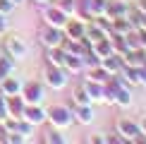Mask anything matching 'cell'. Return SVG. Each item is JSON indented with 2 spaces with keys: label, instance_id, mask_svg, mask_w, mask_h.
<instances>
[{
  "label": "cell",
  "instance_id": "1",
  "mask_svg": "<svg viewBox=\"0 0 146 144\" xmlns=\"http://www.w3.org/2000/svg\"><path fill=\"white\" fill-rule=\"evenodd\" d=\"M48 120H50L53 127L67 130L70 125L74 123V115H72V108H67V106H53L50 111H48Z\"/></svg>",
  "mask_w": 146,
  "mask_h": 144
},
{
  "label": "cell",
  "instance_id": "2",
  "mask_svg": "<svg viewBox=\"0 0 146 144\" xmlns=\"http://www.w3.org/2000/svg\"><path fill=\"white\" fill-rule=\"evenodd\" d=\"M67 79H70V75H67L65 67H55V65H48L46 67V84L50 89H55V91L65 89L67 87Z\"/></svg>",
  "mask_w": 146,
  "mask_h": 144
},
{
  "label": "cell",
  "instance_id": "3",
  "mask_svg": "<svg viewBox=\"0 0 146 144\" xmlns=\"http://www.w3.org/2000/svg\"><path fill=\"white\" fill-rule=\"evenodd\" d=\"M115 132L122 135L127 142H137V137L141 135L139 123H137V120H129V118H117V120H115Z\"/></svg>",
  "mask_w": 146,
  "mask_h": 144
},
{
  "label": "cell",
  "instance_id": "4",
  "mask_svg": "<svg viewBox=\"0 0 146 144\" xmlns=\"http://www.w3.org/2000/svg\"><path fill=\"white\" fill-rule=\"evenodd\" d=\"M62 41H65V31L62 29L48 27V24L41 29V43H43L46 48H58V46H62Z\"/></svg>",
  "mask_w": 146,
  "mask_h": 144
},
{
  "label": "cell",
  "instance_id": "5",
  "mask_svg": "<svg viewBox=\"0 0 146 144\" xmlns=\"http://www.w3.org/2000/svg\"><path fill=\"white\" fill-rule=\"evenodd\" d=\"M43 17H46V24H48V27H58V29H62V27H65V22L70 19V17L65 15V12L60 10L58 5H50V3L46 5Z\"/></svg>",
  "mask_w": 146,
  "mask_h": 144
},
{
  "label": "cell",
  "instance_id": "6",
  "mask_svg": "<svg viewBox=\"0 0 146 144\" xmlns=\"http://www.w3.org/2000/svg\"><path fill=\"white\" fill-rule=\"evenodd\" d=\"M22 99H24V103H41L43 101V96H46V89H43V84L41 82H29L27 87H22Z\"/></svg>",
  "mask_w": 146,
  "mask_h": 144
},
{
  "label": "cell",
  "instance_id": "7",
  "mask_svg": "<svg viewBox=\"0 0 146 144\" xmlns=\"http://www.w3.org/2000/svg\"><path fill=\"white\" fill-rule=\"evenodd\" d=\"M22 118L27 120V123H31L34 127H36V125H41V123H46V120H48V113H46L38 103H27V106H24Z\"/></svg>",
  "mask_w": 146,
  "mask_h": 144
},
{
  "label": "cell",
  "instance_id": "8",
  "mask_svg": "<svg viewBox=\"0 0 146 144\" xmlns=\"http://www.w3.org/2000/svg\"><path fill=\"white\" fill-rule=\"evenodd\" d=\"M129 10H132V3H127V0H108V3H106V17H108V19L127 17Z\"/></svg>",
  "mask_w": 146,
  "mask_h": 144
},
{
  "label": "cell",
  "instance_id": "9",
  "mask_svg": "<svg viewBox=\"0 0 146 144\" xmlns=\"http://www.w3.org/2000/svg\"><path fill=\"white\" fill-rule=\"evenodd\" d=\"M5 48H7V53H10V58H15V60H22V58H27V43L19 39V36H7L5 39Z\"/></svg>",
  "mask_w": 146,
  "mask_h": 144
},
{
  "label": "cell",
  "instance_id": "10",
  "mask_svg": "<svg viewBox=\"0 0 146 144\" xmlns=\"http://www.w3.org/2000/svg\"><path fill=\"white\" fill-rule=\"evenodd\" d=\"M84 29H86V24H84L82 19H72V17H70V19L65 22L62 31H65V39H82Z\"/></svg>",
  "mask_w": 146,
  "mask_h": 144
},
{
  "label": "cell",
  "instance_id": "11",
  "mask_svg": "<svg viewBox=\"0 0 146 144\" xmlns=\"http://www.w3.org/2000/svg\"><path fill=\"white\" fill-rule=\"evenodd\" d=\"M72 115H74L77 123H82V125H91V123H94V108H91V103L74 106V108H72Z\"/></svg>",
  "mask_w": 146,
  "mask_h": 144
},
{
  "label": "cell",
  "instance_id": "12",
  "mask_svg": "<svg viewBox=\"0 0 146 144\" xmlns=\"http://www.w3.org/2000/svg\"><path fill=\"white\" fill-rule=\"evenodd\" d=\"M65 70H67V75H79V72H84V60L82 55H74V53H65Z\"/></svg>",
  "mask_w": 146,
  "mask_h": 144
},
{
  "label": "cell",
  "instance_id": "13",
  "mask_svg": "<svg viewBox=\"0 0 146 144\" xmlns=\"http://www.w3.org/2000/svg\"><path fill=\"white\" fill-rule=\"evenodd\" d=\"M108 77H110V72L103 67V65H96V67H89V70H86V79H91V82L106 84V82H108Z\"/></svg>",
  "mask_w": 146,
  "mask_h": 144
},
{
  "label": "cell",
  "instance_id": "14",
  "mask_svg": "<svg viewBox=\"0 0 146 144\" xmlns=\"http://www.w3.org/2000/svg\"><path fill=\"white\" fill-rule=\"evenodd\" d=\"M84 89H86L91 103H94V101H103V84L91 82V79H84Z\"/></svg>",
  "mask_w": 146,
  "mask_h": 144
},
{
  "label": "cell",
  "instance_id": "15",
  "mask_svg": "<svg viewBox=\"0 0 146 144\" xmlns=\"http://www.w3.org/2000/svg\"><path fill=\"white\" fill-rule=\"evenodd\" d=\"M46 58H48V65L62 67V65H65V51H62V46H58V48H48Z\"/></svg>",
  "mask_w": 146,
  "mask_h": 144
},
{
  "label": "cell",
  "instance_id": "16",
  "mask_svg": "<svg viewBox=\"0 0 146 144\" xmlns=\"http://www.w3.org/2000/svg\"><path fill=\"white\" fill-rule=\"evenodd\" d=\"M115 103L122 106V108L132 106V87H129V84H125V87L117 89V94H115Z\"/></svg>",
  "mask_w": 146,
  "mask_h": 144
},
{
  "label": "cell",
  "instance_id": "17",
  "mask_svg": "<svg viewBox=\"0 0 146 144\" xmlns=\"http://www.w3.org/2000/svg\"><path fill=\"white\" fill-rule=\"evenodd\" d=\"M120 77H122L129 87H137V84H139V70H137V67H127V65H122Z\"/></svg>",
  "mask_w": 146,
  "mask_h": 144
},
{
  "label": "cell",
  "instance_id": "18",
  "mask_svg": "<svg viewBox=\"0 0 146 144\" xmlns=\"http://www.w3.org/2000/svg\"><path fill=\"white\" fill-rule=\"evenodd\" d=\"M3 91H5V96H15V94H19L22 91V84L15 79V77H5L3 79Z\"/></svg>",
  "mask_w": 146,
  "mask_h": 144
},
{
  "label": "cell",
  "instance_id": "19",
  "mask_svg": "<svg viewBox=\"0 0 146 144\" xmlns=\"http://www.w3.org/2000/svg\"><path fill=\"white\" fill-rule=\"evenodd\" d=\"M58 7L62 10L67 17L79 15V3H77V0H60V3H58Z\"/></svg>",
  "mask_w": 146,
  "mask_h": 144
},
{
  "label": "cell",
  "instance_id": "20",
  "mask_svg": "<svg viewBox=\"0 0 146 144\" xmlns=\"http://www.w3.org/2000/svg\"><path fill=\"white\" fill-rule=\"evenodd\" d=\"M84 103H91V99H89L86 89H84V84H79L74 91V106H84Z\"/></svg>",
  "mask_w": 146,
  "mask_h": 144
},
{
  "label": "cell",
  "instance_id": "21",
  "mask_svg": "<svg viewBox=\"0 0 146 144\" xmlns=\"http://www.w3.org/2000/svg\"><path fill=\"white\" fill-rule=\"evenodd\" d=\"M43 142H53V144H62L65 142V137L60 135V130H50V132H46V137H43Z\"/></svg>",
  "mask_w": 146,
  "mask_h": 144
},
{
  "label": "cell",
  "instance_id": "22",
  "mask_svg": "<svg viewBox=\"0 0 146 144\" xmlns=\"http://www.w3.org/2000/svg\"><path fill=\"white\" fill-rule=\"evenodd\" d=\"M10 72H12V63H10L7 58H0V82H3Z\"/></svg>",
  "mask_w": 146,
  "mask_h": 144
},
{
  "label": "cell",
  "instance_id": "23",
  "mask_svg": "<svg viewBox=\"0 0 146 144\" xmlns=\"http://www.w3.org/2000/svg\"><path fill=\"white\" fill-rule=\"evenodd\" d=\"M12 7H15V3H12V0H0V15H10Z\"/></svg>",
  "mask_w": 146,
  "mask_h": 144
},
{
  "label": "cell",
  "instance_id": "24",
  "mask_svg": "<svg viewBox=\"0 0 146 144\" xmlns=\"http://www.w3.org/2000/svg\"><path fill=\"white\" fill-rule=\"evenodd\" d=\"M7 115V103H5V96H0V120H5Z\"/></svg>",
  "mask_w": 146,
  "mask_h": 144
},
{
  "label": "cell",
  "instance_id": "25",
  "mask_svg": "<svg viewBox=\"0 0 146 144\" xmlns=\"http://www.w3.org/2000/svg\"><path fill=\"white\" fill-rule=\"evenodd\" d=\"M139 84H141V87H146V65H141V67H139Z\"/></svg>",
  "mask_w": 146,
  "mask_h": 144
},
{
  "label": "cell",
  "instance_id": "26",
  "mask_svg": "<svg viewBox=\"0 0 146 144\" xmlns=\"http://www.w3.org/2000/svg\"><path fill=\"white\" fill-rule=\"evenodd\" d=\"M139 123V130H141V135L146 137V118H141V120H137Z\"/></svg>",
  "mask_w": 146,
  "mask_h": 144
},
{
  "label": "cell",
  "instance_id": "27",
  "mask_svg": "<svg viewBox=\"0 0 146 144\" xmlns=\"http://www.w3.org/2000/svg\"><path fill=\"white\" fill-rule=\"evenodd\" d=\"M3 17H5V15H0V34L5 31V19H3Z\"/></svg>",
  "mask_w": 146,
  "mask_h": 144
},
{
  "label": "cell",
  "instance_id": "28",
  "mask_svg": "<svg viewBox=\"0 0 146 144\" xmlns=\"http://www.w3.org/2000/svg\"><path fill=\"white\" fill-rule=\"evenodd\" d=\"M34 3H38V5H48L50 0H34Z\"/></svg>",
  "mask_w": 146,
  "mask_h": 144
},
{
  "label": "cell",
  "instance_id": "29",
  "mask_svg": "<svg viewBox=\"0 0 146 144\" xmlns=\"http://www.w3.org/2000/svg\"><path fill=\"white\" fill-rule=\"evenodd\" d=\"M12 3H15V5H19V3H24V0H12Z\"/></svg>",
  "mask_w": 146,
  "mask_h": 144
},
{
  "label": "cell",
  "instance_id": "30",
  "mask_svg": "<svg viewBox=\"0 0 146 144\" xmlns=\"http://www.w3.org/2000/svg\"><path fill=\"white\" fill-rule=\"evenodd\" d=\"M127 3H134V0H127Z\"/></svg>",
  "mask_w": 146,
  "mask_h": 144
}]
</instances>
